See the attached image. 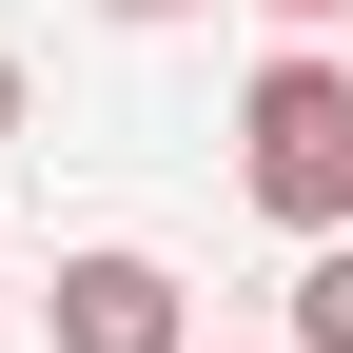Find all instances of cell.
Here are the masks:
<instances>
[{
	"label": "cell",
	"mask_w": 353,
	"mask_h": 353,
	"mask_svg": "<svg viewBox=\"0 0 353 353\" xmlns=\"http://www.w3.org/2000/svg\"><path fill=\"white\" fill-rule=\"evenodd\" d=\"M236 196L275 216L294 255L314 236H353V59H255V99H236Z\"/></svg>",
	"instance_id": "6da1fadb"
},
{
	"label": "cell",
	"mask_w": 353,
	"mask_h": 353,
	"mask_svg": "<svg viewBox=\"0 0 353 353\" xmlns=\"http://www.w3.org/2000/svg\"><path fill=\"white\" fill-rule=\"evenodd\" d=\"M39 334H59V353H216L196 294H176V255H138V236H79L59 294H39Z\"/></svg>",
	"instance_id": "7a4b0ae2"
},
{
	"label": "cell",
	"mask_w": 353,
	"mask_h": 353,
	"mask_svg": "<svg viewBox=\"0 0 353 353\" xmlns=\"http://www.w3.org/2000/svg\"><path fill=\"white\" fill-rule=\"evenodd\" d=\"M275 353H353V236H314V255H294V314H275Z\"/></svg>",
	"instance_id": "3957f363"
},
{
	"label": "cell",
	"mask_w": 353,
	"mask_h": 353,
	"mask_svg": "<svg viewBox=\"0 0 353 353\" xmlns=\"http://www.w3.org/2000/svg\"><path fill=\"white\" fill-rule=\"evenodd\" d=\"M20 118H39V79H20V39H0V138H20Z\"/></svg>",
	"instance_id": "277c9868"
},
{
	"label": "cell",
	"mask_w": 353,
	"mask_h": 353,
	"mask_svg": "<svg viewBox=\"0 0 353 353\" xmlns=\"http://www.w3.org/2000/svg\"><path fill=\"white\" fill-rule=\"evenodd\" d=\"M255 20H294V39H314V20H353V0H255Z\"/></svg>",
	"instance_id": "5b68a950"
},
{
	"label": "cell",
	"mask_w": 353,
	"mask_h": 353,
	"mask_svg": "<svg viewBox=\"0 0 353 353\" xmlns=\"http://www.w3.org/2000/svg\"><path fill=\"white\" fill-rule=\"evenodd\" d=\"M99 20H196V0H99Z\"/></svg>",
	"instance_id": "8992f818"
},
{
	"label": "cell",
	"mask_w": 353,
	"mask_h": 353,
	"mask_svg": "<svg viewBox=\"0 0 353 353\" xmlns=\"http://www.w3.org/2000/svg\"><path fill=\"white\" fill-rule=\"evenodd\" d=\"M0 353H20V314H0Z\"/></svg>",
	"instance_id": "52a82bcc"
}]
</instances>
